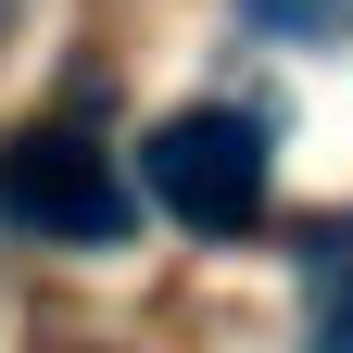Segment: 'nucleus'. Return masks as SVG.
Here are the masks:
<instances>
[{"label": "nucleus", "instance_id": "nucleus-3", "mask_svg": "<svg viewBox=\"0 0 353 353\" xmlns=\"http://www.w3.org/2000/svg\"><path fill=\"white\" fill-rule=\"evenodd\" d=\"M303 278H316V353H353V228L303 252Z\"/></svg>", "mask_w": 353, "mask_h": 353}, {"label": "nucleus", "instance_id": "nucleus-2", "mask_svg": "<svg viewBox=\"0 0 353 353\" xmlns=\"http://www.w3.org/2000/svg\"><path fill=\"white\" fill-rule=\"evenodd\" d=\"M0 214L38 240H88V252H114L126 228H139V190L114 176V152L88 139V126H26L13 152H0Z\"/></svg>", "mask_w": 353, "mask_h": 353}, {"label": "nucleus", "instance_id": "nucleus-1", "mask_svg": "<svg viewBox=\"0 0 353 353\" xmlns=\"http://www.w3.org/2000/svg\"><path fill=\"white\" fill-rule=\"evenodd\" d=\"M139 190L176 214V228L240 240L252 214H265V126H252V114H228V101L164 114V126H152V152H139Z\"/></svg>", "mask_w": 353, "mask_h": 353}]
</instances>
